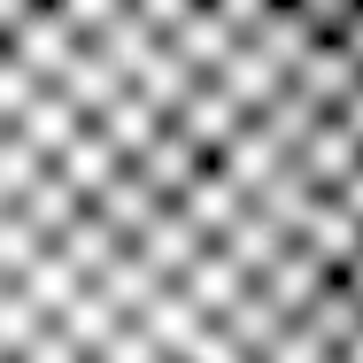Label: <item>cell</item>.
<instances>
[{
    "label": "cell",
    "mask_w": 363,
    "mask_h": 363,
    "mask_svg": "<svg viewBox=\"0 0 363 363\" xmlns=\"http://www.w3.org/2000/svg\"><path fill=\"white\" fill-rule=\"evenodd\" d=\"M0 363H363V77L301 0H0Z\"/></svg>",
    "instance_id": "obj_1"
}]
</instances>
